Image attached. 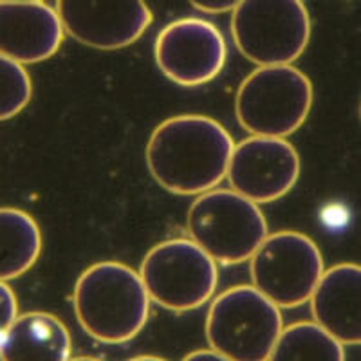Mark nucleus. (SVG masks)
<instances>
[{"label":"nucleus","instance_id":"obj_1","mask_svg":"<svg viewBox=\"0 0 361 361\" xmlns=\"http://www.w3.org/2000/svg\"><path fill=\"white\" fill-rule=\"evenodd\" d=\"M233 137L217 119L183 114L164 119L147 145V166L157 185L176 195H201L228 177Z\"/></svg>","mask_w":361,"mask_h":361},{"label":"nucleus","instance_id":"obj_2","mask_svg":"<svg viewBox=\"0 0 361 361\" xmlns=\"http://www.w3.org/2000/svg\"><path fill=\"white\" fill-rule=\"evenodd\" d=\"M73 302L76 318L90 338L118 345L143 331L152 298L135 269L121 262H98L80 275Z\"/></svg>","mask_w":361,"mask_h":361},{"label":"nucleus","instance_id":"obj_3","mask_svg":"<svg viewBox=\"0 0 361 361\" xmlns=\"http://www.w3.org/2000/svg\"><path fill=\"white\" fill-rule=\"evenodd\" d=\"M282 331L280 307L255 286L226 289L206 316L209 349L231 361H267Z\"/></svg>","mask_w":361,"mask_h":361},{"label":"nucleus","instance_id":"obj_4","mask_svg":"<svg viewBox=\"0 0 361 361\" xmlns=\"http://www.w3.org/2000/svg\"><path fill=\"white\" fill-rule=\"evenodd\" d=\"M314 90L305 73L289 66H260L235 96L238 125L251 135L289 137L305 123Z\"/></svg>","mask_w":361,"mask_h":361},{"label":"nucleus","instance_id":"obj_5","mask_svg":"<svg viewBox=\"0 0 361 361\" xmlns=\"http://www.w3.org/2000/svg\"><path fill=\"white\" fill-rule=\"evenodd\" d=\"M186 224L192 240L222 266L251 260L269 235L259 204L235 190L214 188L197 195Z\"/></svg>","mask_w":361,"mask_h":361},{"label":"nucleus","instance_id":"obj_6","mask_svg":"<svg viewBox=\"0 0 361 361\" xmlns=\"http://www.w3.org/2000/svg\"><path fill=\"white\" fill-rule=\"evenodd\" d=\"M231 37L244 58L257 66H289L311 40L304 0H240L231 15Z\"/></svg>","mask_w":361,"mask_h":361},{"label":"nucleus","instance_id":"obj_7","mask_svg":"<svg viewBox=\"0 0 361 361\" xmlns=\"http://www.w3.org/2000/svg\"><path fill=\"white\" fill-rule=\"evenodd\" d=\"M148 295L173 312L199 309L215 295L219 267L192 238H170L145 255L140 267Z\"/></svg>","mask_w":361,"mask_h":361},{"label":"nucleus","instance_id":"obj_8","mask_svg":"<svg viewBox=\"0 0 361 361\" xmlns=\"http://www.w3.org/2000/svg\"><path fill=\"white\" fill-rule=\"evenodd\" d=\"M251 282L280 309L311 302L325 273L320 247L298 231L267 235L250 264Z\"/></svg>","mask_w":361,"mask_h":361},{"label":"nucleus","instance_id":"obj_9","mask_svg":"<svg viewBox=\"0 0 361 361\" xmlns=\"http://www.w3.org/2000/svg\"><path fill=\"white\" fill-rule=\"evenodd\" d=\"M154 56L159 71L170 82L199 87L221 74L228 47L217 25L204 18L186 17L161 29Z\"/></svg>","mask_w":361,"mask_h":361},{"label":"nucleus","instance_id":"obj_10","mask_svg":"<svg viewBox=\"0 0 361 361\" xmlns=\"http://www.w3.org/2000/svg\"><path fill=\"white\" fill-rule=\"evenodd\" d=\"M69 37L98 51H118L140 40L154 15L145 0H56Z\"/></svg>","mask_w":361,"mask_h":361},{"label":"nucleus","instance_id":"obj_11","mask_svg":"<svg viewBox=\"0 0 361 361\" xmlns=\"http://www.w3.org/2000/svg\"><path fill=\"white\" fill-rule=\"evenodd\" d=\"M300 177V156L286 137L250 135L235 145L228 179L235 192L257 204L286 197Z\"/></svg>","mask_w":361,"mask_h":361},{"label":"nucleus","instance_id":"obj_12","mask_svg":"<svg viewBox=\"0 0 361 361\" xmlns=\"http://www.w3.org/2000/svg\"><path fill=\"white\" fill-rule=\"evenodd\" d=\"M62 20L44 0H0V54L22 66L40 63L58 53Z\"/></svg>","mask_w":361,"mask_h":361},{"label":"nucleus","instance_id":"obj_13","mask_svg":"<svg viewBox=\"0 0 361 361\" xmlns=\"http://www.w3.org/2000/svg\"><path fill=\"white\" fill-rule=\"evenodd\" d=\"M312 318L343 345H361V266L325 269L311 298Z\"/></svg>","mask_w":361,"mask_h":361},{"label":"nucleus","instance_id":"obj_14","mask_svg":"<svg viewBox=\"0 0 361 361\" xmlns=\"http://www.w3.org/2000/svg\"><path fill=\"white\" fill-rule=\"evenodd\" d=\"M69 360V329L51 312L31 311L18 314L0 338V361Z\"/></svg>","mask_w":361,"mask_h":361},{"label":"nucleus","instance_id":"obj_15","mask_svg":"<svg viewBox=\"0 0 361 361\" xmlns=\"http://www.w3.org/2000/svg\"><path fill=\"white\" fill-rule=\"evenodd\" d=\"M42 253V231L31 215L18 208H0V280L27 273Z\"/></svg>","mask_w":361,"mask_h":361},{"label":"nucleus","instance_id":"obj_16","mask_svg":"<svg viewBox=\"0 0 361 361\" xmlns=\"http://www.w3.org/2000/svg\"><path fill=\"white\" fill-rule=\"evenodd\" d=\"M267 361H345V345L316 322L283 327Z\"/></svg>","mask_w":361,"mask_h":361},{"label":"nucleus","instance_id":"obj_17","mask_svg":"<svg viewBox=\"0 0 361 361\" xmlns=\"http://www.w3.org/2000/svg\"><path fill=\"white\" fill-rule=\"evenodd\" d=\"M33 82L20 62L0 54V121L20 114L31 102Z\"/></svg>","mask_w":361,"mask_h":361},{"label":"nucleus","instance_id":"obj_18","mask_svg":"<svg viewBox=\"0 0 361 361\" xmlns=\"http://www.w3.org/2000/svg\"><path fill=\"white\" fill-rule=\"evenodd\" d=\"M18 316V302L17 296L13 293L4 280H0V338L9 329V325L17 320Z\"/></svg>","mask_w":361,"mask_h":361},{"label":"nucleus","instance_id":"obj_19","mask_svg":"<svg viewBox=\"0 0 361 361\" xmlns=\"http://www.w3.org/2000/svg\"><path fill=\"white\" fill-rule=\"evenodd\" d=\"M190 4L193 6L199 11L204 13H226V11H233L240 0H190Z\"/></svg>","mask_w":361,"mask_h":361},{"label":"nucleus","instance_id":"obj_20","mask_svg":"<svg viewBox=\"0 0 361 361\" xmlns=\"http://www.w3.org/2000/svg\"><path fill=\"white\" fill-rule=\"evenodd\" d=\"M183 361H231L228 360L226 356L222 354L215 353V350L208 349V350H195V353L188 354V356L183 357Z\"/></svg>","mask_w":361,"mask_h":361},{"label":"nucleus","instance_id":"obj_21","mask_svg":"<svg viewBox=\"0 0 361 361\" xmlns=\"http://www.w3.org/2000/svg\"><path fill=\"white\" fill-rule=\"evenodd\" d=\"M128 361H166L163 357H157V356H135Z\"/></svg>","mask_w":361,"mask_h":361},{"label":"nucleus","instance_id":"obj_22","mask_svg":"<svg viewBox=\"0 0 361 361\" xmlns=\"http://www.w3.org/2000/svg\"><path fill=\"white\" fill-rule=\"evenodd\" d=\"M69 361H102L98 357H90V356H78V357H71Z\"/></svg>","mask_w":361,"mask_h":361},{"label":"nucleus","instance_id":"obj_23","mask_svg":"<svg viewBox=\"0 0 361 361\" xmlns=\"http://www.w3.org/2000/svg\"><path fill=\"white\" fill-rule=\"evenodd\" d=\"M360 116H361V105H360Z\"/></svg>","mask_w":361,"mask_h":361}]
</instances>
